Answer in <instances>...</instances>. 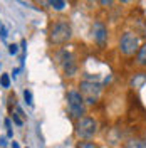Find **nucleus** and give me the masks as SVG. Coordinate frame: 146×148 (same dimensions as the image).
I'll return each instance as SVG.
<instances>
[{"mask_svg": "<svg viewBox=\"0 0 146 148\" xmlns=\"http://www.w3.org/2000/svg\"><path fill=\"white\" fill-rule=\"evenodd\" d=\"M76 148H99V147H98V143H96V141H91V140H82V141H79V143L76 145Z\"/></svg>", "mask_w": 146, "mask_h": 148, "instance_id": "obj_11", "label": "nucleus"}, {"mask_svg": "<svg viewBox=\"0 0 146 148\" xmlns=\"http://www.w3.org/2000/svg\"><path fill=\"white\" fill-rule=\"evenodd\" d=\"M9 52L12 56H15L18 52V46H17V44H10V46H9Z\"/></svg>", "mask_w": 146, "mask_h": 148, "instance_id": "obj_18", "label": "nucleus"}, {"mask_svg": "<svg viewBox=\"0 0 146 148\" xmlns=\"http://www.w3.org/2000/svg\"><path fill=\"white\" fill-rule=\"evenodd\" d=\"M0 147H7V140H5V136H0Z\"/></svg>", "mask_w": 146, "mask_h": 148, "instance_id": "obj_19", "label": "nucleus"}, {"mask_svg": "<svg viewBox=\"0 0 146 148\" xmlns=\"http://www.w3.org/2000/svg\"><path fill=\"white\" fill-rule=\"evenodd\" d=\"M5 126H7V136H10V138H12V136H14V133H12V125H10L9 118L5 120Z\"/></svg>", "mask_w": 146, "mask_h": 148, "instance_id": "obj_17", "label": "nucleus"}, {"mask_svg": "<svg viewBox=\"0 0 146 148\" xmlns=\"http://www.w3.org/2000/svg\"><path fill=\"white\" fill-rule=\"evenodd\" d=\"M49 7L61 12V10L65 9V0H50V2H49Z\"/></svg>", "mask_w": 146, "mask_h": 148, "instance_id": "obj_10", "label": "nucleus"}, {"mask_svg": "<svg viewBox=\"0 0 146 148\" xmlns=\"http://www.w3.org/2000/svg\"><path fill=\"white\" fill-rule=\"evenodd\" d=\"M74 133L79 140H91L98 133V121L91 116H81L74 123Z\"/></svg>", "mask_w": 146, "mask_h": 148, "instance_id": "obj_2", "label": "nucleus"}, {"mask_svg": "<svg viewBox=\"0 0 146 148\" xmlns=\"http://www.w3.org/2000/svg\"><path fill=\"white\" fill-rule=\"evenodd\" d=\"M12 148H20V147H18L17 141H12Z\"/></svg>", "mask_w": 146, "mask_h": 148, "instance_id": "obj_20", "label": "nucleus"}, {"mask_svg": "<svg viewBox=\"0 0 146 148\" xmlns=\"http://www.w3.org/2000/svg\"><path fill=\"white\" fill-rule=\"evenodd\" d=\"M121 2H123V3H133L134 0H121Z\"/></svg>", "mask_w": 146, "mask_h": 148, "instance_id": "obj_21", "label": "nucleus"}, {"mask_svg": "<svg viewBox=\"0 0 146 148\" xmlns=\"http://www.w3.org/2000/svg\"><path fill=\"white\" fill-rule=\"evenodd\" d=\"M92 37H94V42L99 47H106L108 44V27L104 22L96 20L94 25H92Z\"/></svg>", "mask_w": 146, "mask_h": 148, "instance_id": "obj_7", "label": "nucleus"}, {"mask_svg": "<svg viewBox=\"0 0 146 148\" xmlns=\"http://www.w3.org/2000/svg\"><path fill=\"white\" fill-rule=\"evenodd\" d=\"M72 39V27L67 20H57L49 29V42L52 46H64Z\"/></svg>", "mask_w": 146, "mask_h": 148, "instance_id": "obj_1", "label": "nucleus"}, {"mask_svg": "<svg viewBox=\"0 0 146 148\" xmlns=\"http://www.w3.org/2000/svg\"><path fill=\"white\" fill-rule=\"evenodd\" d=\"M87 2H92V0H87Z\"/></svg>", "mask_w": 146, "mask_h": 148, "instance_id": "obj_22", "label": "nucleus"}, {"mask_svg": "<svg viewBox=\"0 0 146 148\" xmlns=\"http://www.w3.org/2000/svg\"><path fill=\"white\" fill-rule=\"evenodd\" d=\"M124 148H146V140L143 138H129L124 143Z\"/></svg>", "mask_w": 146, "mask_h": 148, "instance_id": "obj_9", "label": "nucleus"}, {"mask_svg": "<svg viewBox=\"0 0 146 148\" xmlns=\"http://www.w3.org/2000/svg\"><path fill=\"white\" fill-rule=\"evenodd\" d=\"M98 2H99V5L102 9H108V7H111L114 3V0H98Z\"/></svg>", "mask_w": 146, "mask_h": 148, "instance_id": "obj_16", "label": "nucleus"}, {"mask_svg": "<svg viewBox=\"0 0 146 148\" xmlns=\"http://www.w3.org/2000/svg\"><path fill=\"white\" fill-rule=\"evenodd\" d=\"M0 84H2V88H10V77H9V74H2L0 76Z\"/></svg>", "mask_w": 146, "mask_h": 148, "instance_id": "obj_12", "label": "nucleus"}, {"mask_svg": "<svg viewBox=\"0 0 146 148\" xmlns=\"http://www.w3.org/2000/svg\"><path fill=\"white\" fill-rule=\"evenodd\" d=\"M10 116H12V120H14V123H15L17 126H22V125H24V121H22V118L18 116L17 113H14V111H12V113H10Z\"/></svg>", "mask_w": 146, "mask_h": 148, "instance_id": "obj_14", "label": "nucleus"}, {"mask_svg": "<svg viewBox=\"0 0 146 148\" xmlns=\"http://www.w3.org/2000/svg\"><path fill=\"white\" fill-rule=\"evenodd\" d=\"M24 99H25V103H27L29 106L34 104V101H32V92L29 91V89H24Z\"/></svg>", "mask_w": 146, "mask_h": 148, "instance_id": "obj_13", "label": "nucleus"}, {"mask_svg": "<svg viewBox=\"0 0 146 148\" xmlns=\"http://www.w3.org/2000/svg\"><path fill=\"white\" fill-rule=\"evenodd\" d=\"M141 46V39L138 36L136 32H131V30H126L121 39H119V52L123 56H126V57H131V56H134L138 52V49Z\"/></svg>", "mask_w": 146, "mask_h": 148, "instance_id": "obj_3", "label": "nucleus"}, {"mask_svg": "<svg viewBox=\"0 0 146 148\" xmlns=\"http://www.w3.org/2000/svg\"><path fill=\"white\" fill-rule=\"evenodd\" d=\"M59 62H61V67H62V73H64L65 77H72L79 71V64H77L76 57L67 51L59 52Z\"/></svg>", "mask_w": 146, "mask_h": 148, "instance_id": "obj_6", "label": "nucleus"}, {"mask_svg": "<svg viewBox=\"0 0 146 148\" xmlns=\"http://www.w3.org/2000/svg\"><path fill=\"white\" fill-rule=\"evenodd\" d=\"M101 91H102V88H101V84L98 81L84 79L79 84V92H81V96L86 104H96L101 98Z\"/></svg>", "mask_w": 146, "mask_h": 148, "instance_id": "obj_5", "label": "nucleus"}, {"mask_svg": "<svg viewBox=\"0 0 146 148\" xmlns=\"http://www.w3.org/2000/svg\"><path fill=\"white\" fill-rule=\"evenodd\" d=\"M136 64L139 67H146V42L141 44L136 52Z\"/></svg>", "mask_w": 146, "mask_h": 148, "instance_id": "obj_8", "label": "nucleus"}, {"mask_svg": "<svg viewBox=\"0 0 146 148\" xmlns=\"http://www.w3.org/2000/svg\"><path fill=\"white\" fill-rule=\"evenodd\" d=\"M65 99H67L69 114L72 116L74 120H77V118H81V116L86 114V103H84L81 92L77 89H69L67 94H65Z\"/></svg>", "mask_w": 146, "mask_h": 148, "instance_id": "obj_4", "label": "nucleus"}, {"mask_svg": "<svg viewBox=\"0 0 146 148\" xmlns=\"http://www.w3.org/2000/svg\"><path fill=\"white\" fill-rule=\"evenodd\" d=\"M32 2L35 3L39 9H46V7H49V2L50 0H32Z\"/></svg>", "mask_w": 146, "mask_h": 148, "instance_id": "obj_15", "label": "nucleus"}]
</instances>
